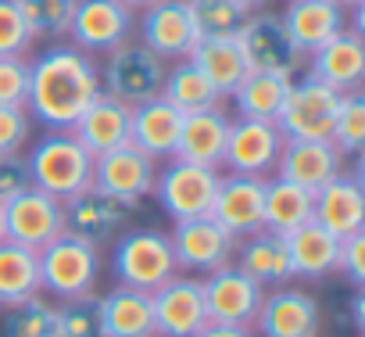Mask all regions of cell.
Returning a JSON list of instances; mask_svg holds the SVG:
<instances>
[{"label": "cell", "instance_id": "cell-45", "mask_svg": "<svg viewBox=\"0 0 365 337\" xmlns=\"http://www.w3.org/2000/svg\"><path fill=\"white\" fill-rule=\"evenodd\" d=\"M194 337H255L251 326H233V323H205Z\"/></svg>", "mask_w": 365, "mask_h": 337}, {"label": "cell", "instance_id": "cell-47", "mask_svg": "<svg viewBox=\"0 0 365 337\" xmlns=\"http://www.w3.org/2000/svg\"><path fill=\"white\" fill-rule=\"evenodd\" d=\"M233 4H237L244 15H251V11H262V8L269 4V0H233Z\"/></svg>", "mask_w": 365, "mask_h": 337}, {"label": "cell", "instance_id": "cell-29", "mask_svg": "<svg viewBox=\"0 0 365 337\" xmlns=\"http://www.w3.org/2000/svg\"><path fill=\"white\" fill-rule=\"evenodd\" d=\"M233 255H237V269L240 273H247L255 283H262V287H269V283H287V280H294L290 276V258H287V244H283V237L279 233H272V230H255V233H247V237H240V244L233 248Z\"/></svg>", "mask_w": 365, "mask_h": 337}, {"label": "cell", "instance_id": "cell-12", "mask_svg": "<svg viewBox=\"0 0 365 337\" xmlns=\"http://www.w3.org/2000/svg\"><path fill=\"white\" fill-rule=\"evenodd\" d=\"M168 244H172V255H175V269L190 273V276H205V273H212V269H219L233 258L237 237L226 233L212 216H201V219L175 223L172 233H168Z\"/></svg>", "mask_w": 365, "mask_h": 337}, {"label": "cell", "instance_id": "cell-24", "mask_svg": "<svg viewBox=\"0 0 365 337\" xmlns=\"http://www.w3.org/2000/svg\"><path fill=\"white\" fill-rule=\"evenodd\" d=\"M179 126H182V111L175 104H168L161 94L129 108V144L140 147L143 154H150L154 161H165L175 154Z\"/></svg>", "mask_w": 365, "mask_h": 337}, {"label": "cell", "instance_id": "cell-15", "mask_svg": "<svg viewBox=\"0 0 365 337\" xmlns=\"http://www.w3.org/2000/svg\"><path fill=\"white\" fill-rule=\"evenodd\" d=\"M279 151H283V133L276 129V122L237 115V119H230L222 168L240 173V176H269L276 168Z\"/></svg>", "mask_w": 365, "mask_h": 337}, {"label": "cell", "instance_id": "cell-21", "mask_svg": "<svg viewBox=\"0 0 365 337\" xmlns=\"http://www.w3.org/2000/svg\"><path fill=\"white\" fill-rule=\"evenodd\" d=\"M129 216H133V205H125V201H118V198H111L97 187H86L83 194L65 201V230L97 244V248L104 241L118 237L122 226L129 223Z\"/></svg>", "mask_w": 365, "mask_h": 337}, {"label": "cell", "instance_id": "cell-38", "mask_svg": "<svg viewBox=\"0 0 365 337\" xmlns=\"http://www.w3.org/2000/svg\"><path fill=\"white\" fill-rule=\"evenodd\" d=\"M190 15H194L197 36H233L240 22L247 19L233 0H190Z\"/></svg>", "mask_w": 365, "mask_h": 337}, {"label": "cell", "instance_id": "cell-2", "mask_svg": "<svg viewBox=\"0 0 365 337\" xmlns=\"http://www.w3.org/2000/svg\"><path fill=\"white\" fill-rule=\"evenodd\" d=\"M26 168L29 183L58 201H68L93 187V154L68 129H47V136L36 140L26 154Z\"/></svg>", "mask_w": 365, "mask_h": 337}, {"label": "cell", "instance_id": "cell-34", "mask_svg": "<svg viewBox=\"0 0 365 337\" xmlns=\"http://www.w3.org/2000/svg\"><path fill=\"white\" fill-rule=\"evenodd\" d=\"M40 294V255L15 241L0 244V308Z\"/></svg>", "mask_w": 365, "mask_h": 337}, {"label": "cell", "instance_id": "cell-50", "mask_svg": "<svg viewBox=\"0 0 365 337\" xmlns=\"http://www.w3.org/2000/svg\"><path fill=\"white\" fill-rule=\"evenodd\" d=\"M8 241V233H4V208H0V244Z\"/></svg>", "mask_w": 365, "mask_h": 337}, {"label": "cell", "instance_id": "cell-3", "mask_svg": "<svg viewBox=\"0 0 365 337\" xmlns=\"http://www.w3.org/2000/svg\"><path fill=\"white\" fill-rule=\"evenodd\" d=\"M36 255H40V291H47L61 301L86 298L97 291V280H101V248L97 244L65 230Z\"/></svg>", "mask_w": 365, "mask_h": 337}, {"label": "cell", "instance_id": "cell-19", "mask_svg": "<svg viewBox=\"0 0 365 337\" xmlns=\"http://www.w3.org/2000/svg\"><path fill=\"white\" fill-rule=\"evenodd\" d=\"M312 219L326 226L333 237H351L365 230V187L358 173H336L312 194Z\"/></svg>", "mask_w": 365, "mask_h": 337}, {"label": "cell", "instance_id": "cell-28", "mask_svg": "<svg viewBox=\"0 0 365 337\" xmlns=\"http://www.w3.org/2000/svg\"><path fill=\"white\" fill-rule=\"evenodd\" d=\"M97 308L104 337H154V312L147 291L118 283L115 291L97 294Z\"/></svg>", "mask_w": 365, "mask_h": 337}, {"label": "cell", "instance_id": "cell-14", "mask_svg": "<svg viewBox=\"0 0 365 337\" xmlns=\"http://www.w3.org/2000/svg\"><path fill=\"white\" fill-rule=\"evenodd\" d=\"M4 233L22 248H47L54 237L65 233V201L43 194L40 187H26L4 205Z\"/></svg>", "mask_w": 365, "mask_h": 337}, {"label": "cell", "instance_id": "cell-30", "mask_svg": "<svg viewBox=\"0 0 365 337\" xmlns=\"http://www.w3.org/2000/svg\"><path fill=\"white\" fill-rule=\"evenodd\" d=\"M190 61L208 76V83L230 97L237 90V83L247 76V65H244V54L237 47V36H201L190 51Z\"/></svg>", "mask_w": 365, "mask_h": 337}, {"label": "cell", "instance_id": "cell-11", "mask_svg": "<svg viewBox=\"0 0 365 337\" xmlns=\"http://www.w3.org/2000/svg\"><path fill=\"white\" fill-rule=\"evenodd\" d=\"M150 312H154V337H194L208 323L201 280L172 273L161 287L150 291Z\"/></svg>", "mask_w": 365, "mask_h": 337}, {"label": "cell", "instance_id": "cell-18", "mask_svg": "<svg viewBox=\"0 0 365 337\" xmlns=\"http://www.w3.org/2000/svg\"><path fill=\"white\" fill-rule=\"evenodd\" d=\"M255 326L262 337H319L322 312L319 301L301 287H276L262 298V308L255 316Z\"/></svg>", "mask_w": 365, "mask_h": 337}, {"label": "cell", "instance_id": "cell-10", "mask_svg": "<svg viewBox=\"0 0 365 337\" xmlns=\"http://www.w3.org/2000/svg\"><path fill=\"white\" fill-rule=\"evenodd\" d=\"M140 44L154 51L161 61H179L190 58L197 36L194 15H190V0H154V4L140 8Z\"/></svg>", "mask_w": 365, "mask_h": 337}, {"label": "cell", "instance_id": "cell-9", "mask_svg": "<svg viewBox=\"0 0 365 337\" xmlns=\"http://www.w3.org/2000/svg\"><path fill=\"white\" fill-rule=\"evenodd\" d=\"M136 33V11L125 8L122 0H76V11L68 22L72 47L86 54H108L133 40Z\"/></svg>", "mask_w": 365, "mask_h": 337}, {"label": "cell", "instance_id": "cell-44", "mask_svg": "<svg viewBox=\"0 0 365 337\" xmlns=\"http://www.w3.org/2000/svg\"><path fill=\"white\" fill-rule=\"evenodd\" d=\"M29 183V168H26V158L22 154H8L0 158V208H4L11 198H19Z\"/></svg>", "mask_w": 365, "mask_h": 337}, {"label": "cell", "instance_id": "cell-43", "mask_svg": "<svg viewBox=\"0 0 365 337\" xmlns=\"http://www.w3.org/2000/svg\"><path fill=\"white\" fill-rule=\"evenodd\" d=\"M336 273H344L354 287L365 283V230L351 233L340 241V255H336Z\"/></svg>", "mask_w": 365, "mask_h": 337}, {"label": "cell", "instance_id": "cell-42", "mask_svg": "<svg viewBox=\"0 0 365 337\" xmlns=\"http://www.w3.org/2000/svg\"><path fill=\"white\" fill-rule=\"evenodd\" d=\"M26 144H29V111L0 104V158L22 154Z\"/></svg>", "mask_w": 365, "mask_h": 337}, {"label": "cell", "instance_id": "cell-20", "mask_svg": "<svg viewBox=\"0 0 365 337\" xmlns=\"http://www.w3.org/2000/svg\"><path fill=\"white\" fill-rule=\"evenodd\" d=\"M262 205H265V176H240L226 173L219 176V191L212 201V219L233 233L237 241L262 230Z\"/></svg>", "mask_w": 365, "mask_h": 337}, {"label": "cell", "instance_id": "cell-8", "mask_svg": "<svg viewBox=\"0 0 365 337\" xmlns=\"http://www.w3.org/2000/svg\"><path fill=\"white\" fill-rule=\"evenodd\" d=\"M336 108H340L336 90H329L312 76H301L287 90V101L276 115V129L283 133V140H329Z\"/></svg>", "mask_w": 365, "mask_h": 337}, {"label": "cell", "instance_id": "cell-23", "mask_svg": "<svg viewBox=\"0 0 365 337\" xmlns=\"http://www.w3.org/2000/svg\"><path fill=\"white\" fill-rule=\"evenodd\" d=\"M283 29L294 40V47L308 58L315 47H322L329 36H336L340 29H347V11L336 0H287L283 8Z\"/></svg>", "mask_w": 365, "mask_h": 337}, {"label": "cell", "instance_id": "cell-4", "mask_svg": "<svg viewBox=\"0 0 365 337\" xmlns=\"http://www.w3.org/2000/svg\"><path fill=\"white\" fill-rule=\"evenodd\" d=\"M219 176H222V168L194 165V161H182V158H165V165H158L150 194L158 198V205L165 208V216L172 223L201 219V216L212 212Z\"/></svg>", "mask_w": 365, "mask_h": 337}, {"label": "cell", "instance_id": "cell-31", "mask_svg": "<svg viewBox=\"0 0 365 337\" xmlns=\"http://www.w3.org/2000/svg\"><path fill=\"white\" fill-rule=\"evenodd\" d=\"M294 76H276V72H247L237 90L230 94L233 97V108L240 119H265V122H276L283 101H287V90H290Z\"/></svg>", "mask_w": 365, "mask_h": 337}, {"label": "cell", "instance_id": "cell-25", "mask_svg": "<svg viewBox=\"0 0 365 337\" xmlns=\"http://www.w3.org/2000/svg\"><path fill=\"white\" fill-rule=\"evenodd\" d=\"M226 136H230V115L222 111V104L208 108V111H187L182 115V126H179V140H175L172 158L208 165V168H222Z\"/></svg>", "mask_w": 365, "mask_h": 337}, {"label": "cell", "instance_id": "cell-32", "mask_svg": "<svg viewBox=\"0 0 365 337\" xmlns=\"http://www.w3.org/2000/svg\"><path fill=\"white\" fill-rule=\"evenodd\" d=\"M312 219V191L290 183V180H265V205H262V230H272L287 237L301 223Z\"/></svg>", "mask_w": 365, "mask_h": 337}, {"label": "cell", "instance_id": "cell-40", "mask_svg": "<svg viewBox=\"0 0 365 337\" xmlns=\"http://www.w3.org/2000/svg\"><path fill=\"white\" fill-rule=\"evenodd\" d=\"M33 29L15 8V0H0V58L8 54H26L33 47Z\"/></svg>", "mask_w": 365, "mask_h": 337}, {"label": "cell", "instance_id": "cell-48", "mask_svg": "<svg viewBox=\"0 0 365 337\" xmlns=\"http://www.w3.org/2000/svg\"><path fill=\"white\" fill-rule=\"evenodd\" d=\"M344 11H354V8H365V0H336Z\"/></svg>", "mask_w": 365, "mask_h": 337}, {"label": "cell", "instance_id": "cell-1", "mask_svg": "<svg viewBox=\"0 0 365 337\" xmlns=\"http://www.w3.org/2000/svg\"><path fill=\"white\" fill-rule=\"evenodd\" d=\"M101 69L93 54L58 44L29 61V101L26 111L47 129H72L90 101L101 94Z\"/></svg>", "mask_w": 365, "mask_h": 337}, {"label": "cell", "instance_id": "cell-35", "mask_svg": "<svg viewBox=\"0 0 365 337\" xmlns=\"http://www.w3.org/2000/svg\"><path fill=\"white\" fill-rule=\"evenodd\" d=\"M54 333H58V305H51L40 294L0 308V337H54Z\"/></svg>", "mask_w": 365, "mask_h": 337}, {"label": "cell", "instance_id": "cell-5", "mask_svg": "<svg viewBox=\"0 0 365 337\" xmlns=\"http://www.w3.org/2000/svg\"><path fill=\"white\" fill-rule=\"evenodd\" d=\"M111 273L122 287H136V291H154L161 287L175 269V255H172V244H168V233L161 230H125L118 241H115V251H111Z\"/></svg>", "mask_w": 365, "mask_h": 337}, {"label": "cell", "instance_id": "cell-41", "mask_svg": "<svg viewBox=\"0 0 365 337\" xmlns=\"http://www.w3.org/2000/svg\"><path fill=\"white\" fill-rule=\"evenodd\" d=\"M29 101V61L22 54L0 58V104L26 108Z\"/></svg>", "mask_w": 365, "mask_h": 337}, {"label": "cell", "instance_id": "cell-39", "mask_svg": "<svg viewBox=\"0 0 365 337\" xmlns=\"http://www.w3.org/2000/svg\"><path fill=\"white\" fill-rule=\"evenodd\" d=\"M58 333H61V337H104V333H101L97 294L61 301V305H58Z\"/></svg>", "mask_w": 365, "mask_h": 337}, {"label": "cell", "instance_id": "cell-27", "mask_svg": "<svg viewBox=\"0 0 365 337\" xmlns=\"http://www.w3.org/2000/svg\"><path fill=\"white\" fill-rule=\"evenodd\" d=\"M287 258H290V276L294 280H322L336 273V255H340V237H333L326 226L315 219L301 223L283 237Z\"/></svg>", "mask_w": 365, "mask_h": 337}, {"label": "cell", "instance_id": "cell-6", "mask_svg": "<svg viewBox=\"0 0 365 337\" xmlns=\"http://www.w3.org/2000/svg\"><path fill=\"white\" fill-rule=\"evenodd\" d=\"M165 69L168 65L154 51H147L140 40H125L122 47L108 51V61L101 69V86H104V94L118 97L122 104L136 108L161 94Z\"/></svg>", "mask_w": 365, "mask_h": 337}, {"label": "cell", "instance_id": "cell-33", "mask_svg": "<svg viewBox=\"0 0 365 337\" xmlns=\"http://www.w3.org/2000/svg\"><path fill=\"white\" fill-rule=\"evenodd\" d=\"M161 97L168 104H175L182 115H187V111H208V108L222 104V94L208 83V76L190 58H179L172 69H165Z\"/></svg>", "mask_w": 365, "mask_h": 337}, {"label": "cell", "instance_id": "cell-46", "mask_svg": "<svg viewBox=\"0 0 365 337\" xmlns=\"http://www.w3.org/2000/svg\"><path fill=\"white\" fill-rule=\"evenodd\" d=\"M351 316H354V326L361 330V326H365V298H361V294H354V305H351Z\"/></svg>", "mask_w": 365, "mask_h": 337}, {"label": "cell", "instance_id": "cell-37", "mask_svg": "<svg viewBox=\"0 0 365 337\" xmlns=\"http://www.w3.org/2000/svg\"><path fill=\"white\" fill-rule=\"evenodd\" d=\"M15 8L22 11V19L29 22L33 36H65L72 11H76V0H15Z\"/></svg>", "mask_w": 365, "mask_h": 337}, {"label": "cell", "instance_id": "cell-17", "mask_svg": "<svg viewBox=\"0 0 365 337\" xmlns=\"http://www.w3.org/2000/svg\"><path fill=\"white\" fill-rule=\"evenodd\" d=\"M304 65H308L304 76L326 83L336 94L361 90V79H365V36L347 26L336 36H329L322 47H315L304 58Z\"/></svg>", "mask_w": 365, "mask_h": 337}, {"label": "cell", "instance_id": "cell-22", "mask_svg": "<svg viewBox=\"0 0 365 337\" xmlns=\"http://www.w3.org/2000/svg\"><path fill=\"white\" fill-rule=\"evenodd\" d=\"M272 173L315 194L322 183L344 173V154L336 151L333 140H283Z\"/></svg>", "mask_w": 365, "mask_h": 337}, {"label": "cell", "instance_id": "cell-7", "mask_svg": "<svg viewBox=\"0 0 365 337\" xmlns=\"http://www.w3.org/2000/svg\"><path fill=\"white\" fill-rule=\"evenodd\" d=\"M237 47L244 54L247 72H276V76H297L304 69V54L294 47V40L283 29L279 15L251 11L240 29L233 33Z\"/></svg>", "mask_w": 365, "mask_h": 337}, {"label": "cell", "instance_id": "cell-49", "mask_svg": "<svg viewBox=\"0 0 365 337\" xmlns=\"http://www.w3.org/2000/svg\"><path fill=\"white\" fill-rule=\"evenodd\" d=\"M125 8H133V11H140V8H147V4H154V0H122Z\"/></svg>", "mask_w": 365, "mask_h": 337}, {"label": "cell", "instance_id": "cell-51", "mask_svg": "<svg viewBox=\"0 0 365 337\" xmlns=\"http://www.w3.org/2000/svg\"><path fill=\"white\" fill-rule=\"evenodd\" d=\"M54 337H61V333H54Z\"/></svg>", "mask_w": 365, "mask_h": 337}, {"label": "cell", "instance_id": "cell-26", "mask_svg": "<svg viewBox=\"0 0 365 337\" xmlns=\"http://www.w3.org/2000/svg\"><path fill=\"white\" fill-rule=\"evenodd\" d=\"M68 133H72L93 158H101V154H108V151L129 144V104H122L118 97H111V94L101 90Z\"/></svg>", "mask_w": 365, "mask_h": 337}, {"label": "cell", "instance_id": "cell-13", "mask_svg": "<svg viewBox=\"0 0 365 337\" xmlns=\"http://www.w3.org/2000/svg\"><path fill=\"white\" fill-rule=\"evenodd\" d=\"M201 291H205L208 323H233V326H251L265 298V287L255 283L247 273H240L233 262L205 273Z\"/></svg>", "mask_w": 365, "mask_h": 337}, {"label": "cell", "instance_id": "cell-16", "mask_svg": "<svg viewBox=\"0 0 365 337\" xmlns=\"http://www.w3.org/2000/svg\"><path fill=\"white\" fill-rule=\"evenodd\" d=\"M154 176H158V161L133 144H122V147L93 158V187L133 205V208L150 194Z\"/></svg>", "mask_w": 365, "mask_h": 337}, {"label": "cell", "instance_id": "cell-36", "mask_svg": "<svg viewBox=\"0 0 365 337\" xmlns=\"http://www.w3.org/2000/svg\"><path fill=\"white\" fill-rule=\"evenodd\" d=\"M329 140L336 144V151L344 158L361 154V147H365V97H361V90L340 94V108H336V122H333Z\"/></svg>", "mask_w": 365, "mask_h": 337}]
</instances>
